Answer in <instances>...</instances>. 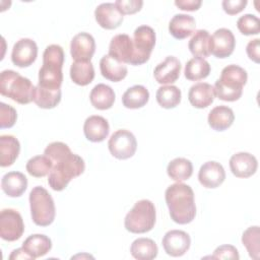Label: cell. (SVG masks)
<instances>
[{"label":"cell","instance_id":"cell-45","mask_svg":"<svg viewBox=\"0 0 260 260\" xmlns=\"http://www.w3.org/2000/svg\"><path fill=\"white\" fill-rule=\"evenodd\" d=\"M202 2L200 0H176L175 5L181 10L195 11L198 10Z\"/></svg>","mask_w":260,"mask_h":260},{"label":"cell","instance_id":"cell-39","mask_svg":"<svg viewBox=\"0 0 260 260\" xmlns=\"http://www.w3.org/2000/svg\"><path fill=\"white\" fill-rule=\"evenodd\" d=\"M238 29L245 36L258 35L260 31V20L254 14H244L237 21Z\"/></svg>","mask_w":260,"mask_h":260},{"label":"cell","instance_id":"cell-30","mask_svg":"<svg viewBox=\"0 0 260 260\" xmlns=\"http://www.w3.org/2000/svg\"><path fill=\"white\" fill-rule=\"evenodd\" d=\"M149 100L148 89L140 84L129 87L122 96V104L127 109H139L144 107Z\"/></svg>","mask_w":260,"mask_h":260},{"label":"cell","instance_id":"cell-21","mask_svg":"<svg viewBox=\"0 0 260 260\" xmlns=\"http://www.w3.org/2000/svg\"><path fill=\"white\" fill-rule=\"evenodd\" d=\"M214 98V87L207 82H197L193 84L188 92L190 104L197 109L207 108L213 103Z\"/></svg>","mask_w":260,"mask_h":260},{"label":"cell","instance_id":"cell-29","mask_svg":"<svg viewBox=\"0 0 260 260\" xmlns=\"http://www.w3.org/2000/svg\"><path fill=\"white\" fill-rule=\"evenodd\" d=\"M89 100L95 109L108 110L114 105L115 92L111 86L104 83H99L91 89Z\"/></svg>","mask_w":260,"mask_h":260},{"label":"cell","instance_id":"cell-41","mask_svg":"<svg viewBox=\"0 0 260 260\" xmlns=\"http://www.w3.org/2000/svg\"><path fill=\"white\" fill-rule=\"evenodd\" d=\"M122 15L133 14L142 8V0H117L114 3Z\"/></svg>","mask_w":260,"mask_h":260},{"label":"cell","instance_id":"cell-1","mask_svg":"<svg viewBox=\"0 0 260 260\" xmlns=\"http://www.w3.org/2000/svg\"><path fill=\"white\" fill-rule=\"evenodd\" d=\"M44 154L53 162V168L48 177V184L54 191L64 190L72 179L84 172L85 164L83 158L73 153L69 146L63 142L55 141L50 143L45 148Z\"/></svg>","mask_w":260,"mask_h":260},{"label":"cell","instance_id":"cell-13","mask_svg":"<svg viewBox=\"0 0 260 260\" xmlns=\"http://www.w3.org/2000/svg\"><path fill=\"white\" fill-rule=\"evenodd\" d=\"M95 52L93 37L85 31L75 35L70 44V54L75 61H90Z\"/></svg>","mask_w":260,"mask_h":260},{"label":"cell","instance_id":"cell-18","mask_svg":"<svg viewBox=\"0 0 260 260\" xmlns=\"http://www.w3.org/2000/svg\"><path fill=\"white\" fill-rule=\"evenodd\" d=\"M94 17L98 24L105 29H115L123 22V15L114 3H102L94 10Z\"/></svg>","mask_w":260,"mask_h":260},{"label":"cell","instance_id":"cell-14","mask_svg":"<svg viewBox=\"0 0 260 260\" xmlns=\"http://www.w3.org/2000/svg\"><path fill=\"white\" fill-rule=\"evenodd\" d=\"M235 46L236 40L231 29L221 27L211 36V54L216 58L230 57L235 50Z\"/></svg>","mask_w":260,"mask_h":260},{"label":"cell","instance_id":"cell-10","mask_svg":"<svg viewBox=\"0 0 260 260\" xmlns=\"http://www.w3.org/2000/svg\"><path fill=\"white\" fill-rule=\"evenodd\" d=\"M24 224L20 213L12 208L0 212V237L7 242H14L21 238Z\"/></svg>","mask_w":260,"mask_h":260},{"label":"cell","instance_id":"cell-27","mask_svg":"<svg viewBox=\"0 0 260 260\" xmlns=\"http://www.w3.org/2000/svg\"><path fill=\"white\" fill-rule=\"evenodd\" d=\"M20 151V144L13 135L0 136V166L9 167L14 164Z\"/></svg>","mask_w":260,"mask_h":260},{"label":"cell","instance_id":"cell-12","mask_svg":"<svg viewBox=\"0 0 260 260\" xmlns=\"http://www.w3.org/2000/svg\"><path fill=\"white\" fill-rule=\"evenodd\" d=\"M162 247L165 252L172 257L183 256L190 248V236L180 230H172L165 234L162 238Z\"/></svg>","mask_w":260,"mask_h":260},{"label":"cell","instance_id":"cell-25","mask_svg":"<svg viewBox=\"0 0 260 260\" xmlns=\"http://www.w3.org/2000/svg\"><path fill=\"white\" fill-rule=\"evenodd\" d=\"M235 120L233 110L228 106H216L208 114V124L215 131H224L230 128Z\"/></svg>","mask_w":260,"mask_h":260},{"label":"cell","instance_id":"cell-35","mask_svg":"<svg viewBox=\"0 0 260 260\" xmlns=\"http://www.w3.org/2000/svg\"><path fill=\"white\" fill-rule=\"evenodd\" d=\"M181 90L176 85H164L158 87L155 99L161 108L173 109L181 103Z\"/></svg>","mask_w":260,"mask_h":260},{"label":"cell","instance_id":"cell-19","mask_svg":"<svg viewBox=\"0 0 260 260\" xmlns=\"http://www.w3.org/2000/svg\"><path fill=\"white\" fill-rule=\"evenodd\" d=\"M181 62L174 56H168L154 68L153 75L160 84H171L177 81L181 73Z\"/></svg>","mask_w":260,"mask_h":260},{"label":"cell","instance_id":"cell-40","mask_svg":"<svg viewBox=\"0 0 260 260\" xmlns=\"http://www.w3.org/2000/svg\"><path fill=\"white\" fill-rule=\"evenodd\" d=\"M17 119L16 110L4 103H0V127L4 128H11Z\"/></svg>","mask_w":260,"mask_h":260},{"label":"cell","instance_id":"cell-17","mask_svg":"<svg viewBox=\"0 0 260 260\" xmlns=\"http://www.w3.org/2000/svg\"><path fill=\"white\" fill-rule=\"evenodd\" d=\"M109 55L124 64H131L134 55L132 39L126 34L113 37L109 45Z\"/></svg>","mask_w":260,"mask_h":260},{"label":"cell","instance_id":"cell-46","mask_svg":"<svg viewBox=\"0 0 260 260\" xmlns=\"http://www.w3.org/2000/svg\"><path fill=\"white\" fill-rule=\"evenodd\" d=\"M10 260H14V259H31V257L23 250V248H18L12 251V253L9 256Z\"/></svg>","mask_w":260,"mask_h":260},{"label":"cell","instance_id":"cell-42","mask_svg":"<svg viewBox=\"0 0 260 260\" xmlns=\"http://www.w3.org/2000/svg\"><path fill=\"white\" fill-rule=\"evenodd\" d=\"M213 259H236L240 258L237 248L233 245H221L218 246L211 256Z\"/></svg>","mask_w":260,"mask_h":260},{"label":"cell","instance_id":"cell-7","mask_svg":"<svg viewBox=\"0 0 260 260\" xmlns=\"http://www.w3.org/2000/svg\"><path fill=\"white\" fill-rule=\"evenodd\" d=\"M29 206L32 221L40 226L50 225L56 215L55 203L51 194L41 186H36L29 193Z\"/></svg>","mask_w":260,"mask_h":260},{"label":"cell","instance_id":"cell-5","mask_svg":"<svg viewBox=\"0 0 260 260\" xmlns=\"http://www.w3.org/2000/svg\"><path fill=\"white\" fill-rule=\"evenodd\" d=\"M0 93L12 101L26 105L34 101L36 87L31 81L13 70H4L0 74Z\"/></svg>","mask_w":260,"mask_h":260},{"label":"cell","instance_id":"cell-31","mask_svg":"<svg viewBox=\"0 0 260 260\" xmlns=\"http://www.w3.org/2000/svg\"><path fill=\"white\" fill-rule=\"evenodd\" d=\"M70 77L77 85L85 86L94 78V68L90 61H74L70 67Z\"/></svg>","mask_w":260,"mask_h":260},{"label":"cell","instance_id":"cell-44","mask_svg":"<svg viewBox=\"0 0 260 260\" xmlns=\"http://www.w3.org/2000/svg\"><path fill=\"white\" fill-rule=\"evenodd\" d=\"M246 52L248 57L252 61H254L255 63H259L260 62V40L259 39L251 40L246 47Z\"/></svg>","mask_w":260,"mask_h":260},{"label":"cell","instance_id":"cell-33","mask_svg":"<svg viewBox=\"0 0 260 260\" xmlns=\"http://www.w3.org/2000/svg\"><path fill=\"white\" fill-rule=\"evenodd\" d=\"M169 177L177 182L188 180L193 174L192 162L185 157H176L171 160L167 167Z\"/></svg>","mask_w":260,"mask_h":260},{"label":"cell","instance_id":"cell-16","mask_svg":"<svg viewBox=\"0 0 260 260\" xmlns=\"http://www.w3.org/2000/svg\"><path fill=\"white\" fill-rule=\"evenodd\" d=\"M256 157L249 152H237L230 158V169L237 178H249L257 171Z\"/></svg>","mask_w":260,"mask_h":260},{"label":"cell","instance_id":"cell-32","mask_svg":"<svg viewBox=\"0 0 260 260\" xmlns=\"http://www.w3.org/2000/svg\"><path fill=\"white\" fill-rule=\"evenodd\" d=\"M157 246L155 242L148 238H138L131 244L130 253L138 260H151L157 256Z\"/></svg>","mask_w":260,"mask_h":260},{"label":"cell","instance_id":"cell-26","mask_svg":"<svg viewBox=\"0 0 260 260\" xmlns=\"http://www.w3.org/2000/svg\"><path fill=\"white\" fill-rule=\"evenodd\" d=\"M22 248L34 260L46 255L51 250L52 241L45 235L35 234L30 235L24 240L22 243Z\"/></svg>","mask_w":260,"mask_h":260},{"label":"cell","instance_id":"cell-3","mask_svg":"<svg viewBox=\"0 0 260 260\" xmlns=\"http://www.w3.org/2000/svg\"><path fill=\"white\" fill-rule=\"evenodd\" d=\"M64 59L65 55L61 46L50 45L45 49L43 54V65L39 71L38 85L40 87L50 90L61 89Z\"/></svg>","mask_w":260,"mask_h":260},{"label":"cell","instance_id":"cell-34","mask_svg":"<svg viewBox=\"0 0 260 260\" xmlns=\"http://www.w3.org/2000/svg\"><path fill=\"white\" fill-rule=\"evenodd\" d=\"M209 73L210 65L203 58L194 57L190 59L185 65L184 74L188 80L197 81L200 79H204L209 75Z\"/></svg>","mask_w":260,"mask_h":260},{"label":"cell","instance_id":"cell-22","mask_svg":"<svg viewBox=\"0 0 260 260\" xmlns=\"http://www.w3.org/2000/svg\"><path fill=\"white\" fill-rule=\"evenodd\" d=\"M100 70L106 79L113 82L123 80L128 73L127 66L109 54L100 60Z\"/></svg>","mask_w":260,"mask_h":260},{"label":"cell","instance_id":"cell-6","mask_svg":"<svg viewBox=\"0 0 260 260\" xmlns=\"http://www.w3.org/2000/svg\"><path fill=\"white\" fill-rule=\"evenodd\" d=\"M156 211L154 204L148 199L137 201L124 219L125 229L133 234H144L155 224Z\"/></svg>","mask_w":260,"mask_h":260},{"label":"cell","instance_id":"cell-9","mask_svg":"<svg viewBox=\"0 0 260 260\" xmlns=\"http://www.w3.org/2000/svg\"><path fill=\"white\" fill-rule=\"evenodd\" d=\"M108 147L114 157L127 159L134 155L137 148V141L132 132L126 129H119L111 135Z\"/></svg>","mask_w":260,"mask_h":260},{"label":"cell","instance_id":"cell-8","mask_svg":"<svg viewBox=\"0 0 260 260\" xmlns=\"http://www.w3.org/2000/svg\"><path fill=\"white\" fill-rule=\"evenodd\" d=\"M134 55L131 65H141L149 60L155 45V31L148 25H140L133 32Z\"/></svg>","mask_w":260,"mask_h":260},{"label":"cell","instance_id":"cell-37","mask_svg":"<svg viewBox=\"0 0 260 260\" xmlns=\"http://www.w3.org/2000/svg\"><path fill=\"white\" fill-rule=\"evenodd\" d=\"M61 101V89L50 90L42 88L39 85L36 86V94L34 102L39 108L42 109H53Z\"/></svg>","mask_w":260,"mask_h":260},{"label":"cell","instance_id":"cell-43","mask_svg":"<svg viewBox=\"0 0 260 260\" xmlns=\"http://www.w3.org/2000/svg\"><path fill=\"white\" fill-rule=\"evenodd\" d=\"M222 8L229 15H236L240 13L247 5L246 0H223Z\"/></svg>","mask_w":260,"mask_h":260},{"label":"cell","instance_id":"cell-2","mask_svg":"<svg viewBox=\"0 0 260 260\" xmlns=\"http://www.w3.org/2000/svg\"><path fill=\"white\" fill-rule=\"evenodd\" d=\"M171 218L179 224L193 221L196 215L194 192L189 185L177 182L169 186L165 193Z\"/></svg>","mask_w":260,"mask_h":260},{"label":"cell","instance_id":"cell-28","mask_svg":"<svg viewBox=\"0 0 260 260\" xmlns=\"http://www.w3.org/2000/svg\"><path fill=\"white\" fill-rule=\"evenodd\" d=\"M188 48L195 57H208L211 55V36L206 29L196 30L189 41Z\"/></svg>","mask_w":260,"mask_h":260},{"label":"cell","instance_id":"cell-23","mask_svg":"<svg viewBox=\"0 0 260 260\" xmlns=\"http://www.w3.org/2000/svg\"><path fill=\"white\" fill-rule=\"evenodd\" d=\"M195 26L196 22L193 16L179 13L174 15L170 20L169 31L175 39L183 40L194 32Z\"/></svg>","mask_w":260,"mask_h":260},{"label":"cell","instance_id":"cell-20","mask_svg":"<svg viewBox=\"0 0 260 260\" xmlns=\"http://www.w3.org/2000/svg\"><path fill=\"white\" fill-rule=\"evenodd\" d=\"M110 132L108 121L98 115H92L86 118L83 124V133L87 140L91 142L104 141Z\"/></svg>","mask_w":260,"mask_h":260},{"label":"cell","instance_id":"cell-11","mask_svg":"<svg viewBox=\"0 0 260 260\" xmlns=\"http://www.w3.org/2000/svg\"><path fill=\"white\" fill-rule=\"evenodd\" d=\"M38 56V46L35 41L28 38H23L18 40L11 52V61L15 66L18 67H28L37 59Z\"/></svg>","mask_w":260,"mask_h":260},{"label":"cell","instance_id":"cell-38","mask_svg":"<svg viewBox=\"0 0 260 260\" xmlns=\"http://www.w3.org/2000/svg\"><path fill=\"white\" fill-rule=\"evenodd\" d=\"M260 230L258 225L248 228L242 235V243L246 247L249 256L255 260L260 256V244H259Z\"/></svg>","mask_w":260,"mask_h":260},{"label":"cell","instance_id":"cell-4","mask_svg":"<svg viewBox=\"0 0 260 260\" xmlns=\"http://www.w3.org/2000/svg\"><path fill=\"white\" fill-rule=\"evenodd\" d=\"M248 79L247 71L235 64L225 66L220 73V77L214 83L215 95L221 101H238L243 93V86Z\"/></svg>","mask_w":260,"mask_h":260},{"label":"cell","instance_id":"cell-24","mask_svg":"<svg viewBox=\"0 0 260 260\" xmlns=\"http://www.w3.org/2000/svg\"><path fill=\"white\" fill-rule=\"evenodd\" d=\"M1 188L9 197H19L27 188V179L20 172L6 173L2 177Z\"/></svg>","mask_w":260,"mask_h":260},{"label":"cell","instance_id":"cell-15","mask_svg":"<svg viewBox=\"0 0 260 260\" xmlns=\"http://www.w3.org/2000/svg\"><path fill=\"white\" fill-rule=\"evenodd\" d=\"M225 179V172L223 167L214 160L204 162L198 173V180L200 184L208 189L217 188Z\"/></svg>","mask_w":260,"mask_h":260},{"label":"cell","instance_id":"cell-36","mask_svg":"<svg viewBox=\"0 0 260 260\" xmlns=\"http://www.w3.org/2000/svg\"><path fill=\"white\" fill-rule=\"evenodd\" d=\"M53 168L52 160L46 155H36L29 158L26 162L25 169L27 173L36 178L47 176Z\"/></svg>","mask_w":260,"mask_h":260}]
</instances>
